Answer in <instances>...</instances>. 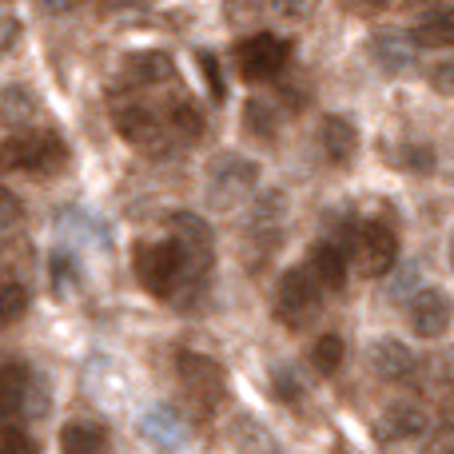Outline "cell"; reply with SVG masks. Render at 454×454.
<instances>
[{
  "label": "cell",
  "mask_w": 454,
  "mask_h": 454,
  "mask_svg": "<svg viewBox=\"0 0 454 454\" xmlns=\"http://www.w3.org/2000/svg\"><path fill=\"white\" fill-rule=\"evenodd\" d=\"M319 283L307 267H291L279 275V287H275V319L291 331H303L307 323L319 319L323 299H319Z\"/></svg>",
  "instance_id": "6da1fadb"
},
{
  "label": "cell",
  "mask_w": 454,
  "mask_h": 454,
  "mask_svg": "<svg viewBox=\"0 0 454 454\" xmlns=\"http://www.w3.org/2000/svg\"><path fill=\"white\" fill-rule=\"evenodd\" d=\"M259 184V164L255 160H243L235 156V152H223V156H215L212 164H207V204L220 207V212H231V207H239L243 200L255 192Z\"/></svg>",
  "instance_id": "7a4b0ae2"
},
{
  "label": "cell",
  "mask_w": 454,
  "mask_h": 454,
  "mask_svg": "<svg viewBox=\"0 0 454 454\" xmlns=\"http://www.w3.org/2000/svg\"><path fill=\"white\" fill-rule=\"evenodd\" d=\"M68 160V148L56 132H20L4 144V168L24 176H48Z\"/></svg>",
  "instance_id": "3957f363"
},
{
  "label": "cell",
  "mask_w": 454,
  "mask_h": 454,
  "mask_svg": "<svg viewBox=\"0 0 454 454\" xmlns=\"http://www.w3.org/2000/svg\"><path fill=\"white\" fill-rule=\"evenodd\" d=\"M168 227H172V243L184 255V283H204V275L212 271V255H215L212 227L192 212H176L168 220Z\"/></svg>",
  "instance_id": "277c9868"
},
{
  "label": "cell",
  "mask_w": 454,
  "mask_h": 454,
  "mask_svg": "<svg viewBox=\"0 0 454 454\" xmlns=\"http://www.w3.org/2000/svg\"><path fill=\"white\" fill-rule=\"evenodd\" d=\"M136 275H140L144 291L152 295H172L184 283V255L172 239L168 243H140L136 247Z\"/></svg>",
  "instance_id": "5b68a950"
},
{
  "label": "cell",
  "mask_w": 454,
  "mask_h": 454,
  "mask_svg": "<svg viewBox=\"0 0 454 454\" xmlns=\"http://www.w3.org/2000/svg\"><path fill=\"white\" fill-rule=\"evenodd\" d=\"M287 60H291V44L279 36H271V32H255V36H247L239 48H235V64H239L247 84L279 76V72L287 68Z\"/></svg>",
  "instance_id": "8992f818"
},
{
  "label": "cell",
  "mask_w": 454,
  "mask_h": 454,
  "mask_svg": "<svg viewBox=\"0 0 454 454\" xmlns=\"http://www.w3.org/2000/svg\"><path fill=\"white\" fill-rule=\"evenodd\" d=\"M176 371H180L184 391H188L204 411H212L215 403L223 399V367H220V363H212L207 355L180 351V359H176Z\"/></svg>",
  "instance_id": "52a82bcc"
},
{
  "label": "cell",
  "mask_w": 454,
  "mask_h": 454,
  "mask_svg": "<svg viewBox=\"0 0 454 454\" xmlns=\"http://www.w3.org/2000/svg\"><path fill=\"white\" fill-rule=\"evenodd\" d=\"M351 251H355L359 271L367 275V279H379V275H387L395 267V259H399V239H395V231L383 223H363Z\"/></svg>",
  "instance_id": "ba28073f"
},
{
  "label": "cell",
  "mask_w": 454,
  "mask_h": 454,
  "mask_svg": "<svg viewBox=\"0 0 454 454\" xmlns=\"http://www.w3.org/2000/svg\"><path fill=\"white\" fill-rule=\"evenodd\" d=\"M112 128H116L128 144L152 152V156L164 152V132H160V120H156V112H152L148 104H140V100L116 104V108H112Z\"/></svg>",
  "instance_id": "9c48e42d"
},
{
  "label": "cell",
  "mask_w": 454,
  "mask_h": 454,
  "mask_svg": "<svg viewBox=\"0 0 454 454\" xmlns=\"http://www.w3.org/2000/svg\"><path fill=\"white\" fill-rule=\"evenodd\" d=\"M367 363H371V375H375L379 383H407V379L419 371V359L411 355L407 343H399V339H379V343H371Z\"/></svg>",
  "instance_id": "30bf717a"
},
{
  "label": "cell",
  "mask_w": 454,
  "mask_h": 454,
  "mask_svg": "<svg viewBox=\"0 0 454 454\" xmlns=\"http://www.w3.org/2000/svg\"><path fill=\"white\" fill-rule=\"evenodd\" d=\"M415 48H419L415 36H407V32H399V28H383L371 36V60H375L387 76H407V72L415 68Z\"/></svg>",
  "instance_id": "8fae6325"
},
{
  "label": "cell",
  "mask_w": 454,
  "mask_h": 454,
  "mask_svg": "<svg viewBox=\"0 0 454 454\" xmlns=\"http://www.w3.org/2000/svg\"><path fill=\"white\" fill-rule=\"evenodd\" d=\"M450 315H454L450 299L434 287L419 291V295L411 299V327H415V335H423V339H439L442 331L450 327Z\"/></svg>",
  "instance_id": "7c38bea8"
},
{
  "label": "cell",
  "mask_w": 454,
  "mask_h": 454,
  "mask_svg": "<svg viewBox=\"0 0 454 454\" xmlns=\"http://www.w3.org/2000/svg\"><path fill=\"white\" fill-rule=\"evenodd\" d=\"M307 271L315 275V283H319L323 291H343L347 283V255L339 243H315L311 251H307Z\"/></svg>",
  "instance_id": "4fadbf2b"
},
{
  "label": "cell",
  "mask_w": 454,
  "mask_h": 454,
  "mask_svg": "<svg viewBox=\"0 0 454 454\" xmlns=\"http://www.w3.org/2000/svg\"><path fill=\"white\" fill-rule=\"evenodd\" d=\"M140 439L152 442L156 450H180L184 447V423L176 411L168 407H152L148 415L140 419Z\"/></svg>",
  "instance_id": "5bb4252c"
},
{
  "label": "cell",
  "mask_w": 454,
  "mask_h": 454,
  "mask_svg": "<svg viewBox=\"0 0 454 454\" xmlns=\"http://www.w3.org/2000/svg\"><path fill=\"white\" fill-rule=\"evenodd\" d=\"M227 439H231V447L239 454H279L275 434L251 415H235L231 427H227Z\"/></svg>",
  "instance_id": "9a60e30c"
},
{
  "label": "cell",
  "mask_w": 454,
  "mask_h": 454,
  "mask_svg": "<svg viewBox=\"0 0 454 454\" xmlns=\"http://www.w3.org/2000/svg\"><path fill=\"white\" fill-rule=\"evenodd\" d=\"M319 144H323V152H327L331 164H347V160L359 152V128H355L347 116H327L323 120Z\"/></svg>",
  "instance_id": "2e32d148"
},
{
  "label": "cell",
  "mask_w": 454,
  "mask_h": 454,
  "mask_svg": "<svg viewBox=\"0 0 454 454\" xmlns=\"http://www.w3.org/2000/svg\"><path fill=\"white\" fill-rule=\"evenodd\" d=\"M379 427H383V434L391 442L419 439V434H427V411L415 407V403H391L383 411V419H379Z\"/></svg>",
  "instance_id": "e0dca14e"
},
{
  "label": "cell",
  "mask_w": 454,
  "mask_h": 454,
  "mask_svg": "<svg viewBox=\"0 0 454 454\" xmlns=\"http://www.w3.org/2000/svg\"><path fill=\"white\" fill-rule=\"evenodd\" d=\"M124 72H128V80L132 84H164V80H172L176 76V64H172V56L168 52H132L124 60Z\"/></svg>",
  "instance_id": "ac0fdd59"
},
{
  "label": "cell",
  "mask_w": 454,
  "mask_h": 454,
  "mask_svg": "<svg viewBox=\"0 0 454 454\" xmlns=\"http://www.w3.org/2000/svg\"><path fill=\"white\" fill-rule=\"evenodd\" d=\"M108 434L100 423H68L60 431V450L64 454H104Z\"/></svg>",
  "instance_id": "d6986e66"
},
{
  "label": "cell",
  "mask_w": 454,
  "mask_h": 454,
  "mask_svg": "<svg viewBox=\"0 0 454 454\" xmlns=\"http://www.w3.org/2000/svg\"><path fill=\"white\" fill-rule=\"evenodd\" d=\"M32 375L36 371L20 367V363H4V375H0V407H4V415L24 411V395H28Z\"/></svg>",
  "instance_id": "ffe728a7"
},
{
  "label": "cell",
  "mask_w": 454,
  "mask_h": 454,
  "mask_svg": "<svg viewBox=\"0 0 454 454\" xmlns=\"http://www.w3.org/2000/svg\"><path fill=\"white\" fill-rule=\"evenodd\" d=\"M172 128H176L180 136H188V140H200V136H204V128H207V120H204V112H200V104L188 100V96H180V100L172 104Z\"/></svg>",
  "instance_id": "44dd1931"
},
{
  "label": "cell",
  "mask_w": 454,
  "mask_h": 454,
  "mask_svg": "<svg viewBox=\"0 0 454 454\" xmlns=\"http://www.w3.org/2000/svg\"><path fill=\"white\" fill-rule=\"evenodd\" d=\"M339 363H343V339H339V335L315 339V347H311V367L319 371V375H335Z\"/></svg>",
  "instance_id": "7402d4cb"
},
{
  "label": "cell",
  "mask_w": 454,
  "mask_h": 454,
  "mask_svg": "<svg viewBox=\"0 0 454 454\" xmlns=\"http://www.w3.org/2000/svg\"><path fill=\"white\" fill-rule=\"evenodd\" d=\"M411 36H415L419 48H454V16H447V20H427V24H419Z\"/></svg>",
  "instance_id": "603a6c76"
},
{
  "label": "cell",
  "mask_w": 454,
  "mask_h": 454,
  "mask_svg": "<svg viewBox=\"0 0 454 454\" xmlns=\"http://www.w3.org/2000/svg\"><path fill=\"white\" fill-rule=\"evenodd\" d=\"M243 124H247L251 136H259V140H271V136H275V112H271V104L247 100V104H243Z\"/></svg>",
  "instance_id": "cb8c5ba5"
},
{
  "label": "cell",
  "mask_w": 454,
  "mask_h": 454,
  "mask_svg": "<svg viewBox=\"0 0 454 454\" xmlns=\"http://www.w3.org/2000/svg\"><path fill=\"white\" fill-rule=\"evenodd\" d=\"M283 215H287V200H283L279 192H267V196L259 200L251 227H255V231H275V227L283 223Z\"/></svg>",
  "instance_id": "d4e9b609"
},
{
  "label": "cell",
  "mask_w": 454,
  "mask_h": 454,
  "mask_svg": "<svg viewBox=\"0 0 454 454\" xmlns=\"http://www.w3.org/2000/svg\"><path fill=\"white\" fill-rule=\"evenodd\" d=\"M32 112H36V96H32L28 88H20V84L4 88V120L8 124H20V120H28Z\"/></svg>",
  "instance_id": "484cf974"
},
{
  "label": "cell",
  "mask_w": 454,
  "mask_h": 454,
  "mask_svg": "<svg viewBox=\"0 0 454 454\" xmlns=\"http://www.w3.org/2000/svg\"><path fill=\"white\" fill-rule=\"evenodd\" d=\"M24 311H28V291L16 279H4L0 283V315H4V323H16Z\"/></svg>",
  "instance_id": "4316f807"
},
{
  "label": "cell",
  "mask_w": 454,
  "mask_h": 454,
  "mask_svg": "<svg viewBox=\"0 0 454 454\" xmlns=\"http://www.w3.org/2000/svg\"><path fill=\"white\" fill-rule=\"evenodd\" d=\"M407 12L419 16V24L447 20V16H454V0H407Z\"/></svg>",
  "instance_id": "83f0119b"
},
{
  "label": "cell",
  "mask_w": 454,
  "mask_h": 454,
  "mask_svg": "<svg viewBox=\"0 0 454 454\" xmlns=\"http://www.w3.org/2000/svg\"><path fill=\"white\" fill-rule=\"evenodd\" d=\"M271 387H275V395H279L283 403H299V399H303V387H299V379H295V371H291V367H275L271 371Z\"/></svg>",
  "instance_id": "f1b7e54d"
},
{
  "label": "cell",
  "mask_w": 454,
  "mask_h": 454,
  "mask_svg": "<svg viewBox=\"0 0 454 454\" xmlns=\"http://www.w3.org/2000/svg\"><path fill=\"white\" fill-rule=\"evenodd\" d=\"M399 164L407 168V172H431V168H434V152L423 148V144H407V148H403V156H399Z\"/></svg>",
  "instance_id": "f546056e"
},
{
  "label": "cell",
  "mask_w": 454,
  "mask_h": 454,
  "mask_svg": "<svg viewBox=\"0 0 454 454\" xmlns=\"http://www.w3.org/2000/svg\"><path fill=\"white\" fill-rule=\"evenodd\" d=\"M200 68H204V80H207V92L212 100H223L227 88H223V72H220V60L212 52H200Z\"/></svg>",
  "instance_id": "4dcf8cb0"
},
{
  "label": "cell",
  "mask_w": 454,
  "mask_h": 454,
  "mask_svg": "<svg viewBox=\"0 0 454 454\" xmlns=\"http://www.w3.org/2000/svg\"><path fill=\"white\" fill-rule=\"evenodd\" d=\"M72 279H76V267H72V259L68 255H56L52 259V291H56V295H68Z\"/></svg>",
  "instance_id": "1f68e13d"
},
{
  "label": "cell",
  "mask_w": 454,
  "mask_h": 454,
  "mask_svg": "<svg viewBox=\"0 0 454 454\" xmlns=\"http://www.w3.org/2000/svg\"><path fill=\"white\" fill-rule=\"evenodd\" d=\"M427 80H431V88H434L439 96H454V60L434 64V68L427 72Z\"/></svg>",
  "instance_id": "d6a6232c"
},
{
  "label": "cell",
  "mask_w": 454,
  "mask_h": 454,
  "mask_svg": "<svg viewBox=\"0 0 454 454\" xmlns=\"http://www.w3.org/2000/svg\"><path fill=\"white\" fill-rule=\"evenodd\" d=\"M0 447H4V454H40L36 442H32L24 431H16V427H4V439H0Z\"/></svg>",
  "instance_id": "836d02e7"
},
{
  "label": "cell",
  "mask_w": 454,
  "mask_h": 454,
  "mask_svg": "<svg viewBox=\"0 0 454 454\" xmlns=\"http://www.w3.org/2000/svg\"><path fill=\"white\" fill-rule=\"evenodd\" d=\"M275 12L279 16H291V20H299V16H307L315 8V0H271Z\"/></svg>",
  "instance_id": "e575fe53"
},
{
  "label": "cell",
  "mask_w": 454,
  "mask_h": 454,
  "mask_svg": "<svg viewBox=\"0 0 454 454\" xmlns=\"http://www.w3.org/2000/svg\"><path fill=\"white\" fill-rule=\"evenodd\" d=\"M423 454H454V431H439L431 442L423 447Z\"/></svg>",
  "instance_id": "d590c367"
},
{
  "label": "cell",
  "mask_w": 454,
  "mask_h": 454,
  "mask_svg": "<svg viewBox=\"0 0 454 454\" xmlns=\"http://www.w3.org/2000/svg\"><path fill=\"white\" fill-rule=\"evenodd\" d=\"M80 4H84V0H40V8L52 16H68V12H76Z\"/></svg>",
  "instance_id": "8d00e7d4"
},
{
  "label": "cell",
  "mask_w": 454,
  "mask_h": 454,
  "mask_svg": "<svg viewBox=\"0 0 454 454\" xmlns=\"http://www.w3.org/2000/svg\"><path fill=\"white\" fill-rule=\"evenodd\" d=\"M16 220H20V204H16L12 192H4V227H12Z\"/></svg>",
  "instance_id": "74e56055"
},
{
  "label": "cell",
  "mask_w": 454,
  "mask_h": 454,
  "mask_svg": "<svg viewBox=\"0 0 454 454\" xmlns=\"http://www.w3.org/2000/svg\"><path fill=\"white\" fill-rule=\"evenodd\" d=\"M16 32H20V28H16V20H12V16H4V52H12Z\"/></svg>",
  "instance_id": "f35d334b"
},
{
  "label": "cell",
  "mask_w": 454,
  "mask_h": 454,
  "mask_svg": "<svg viewBox=\"0 0 454 454\" xmlns=\"http://www.w3.org/2000/svg\"><path fill=\"white\" fill-rule=\"evenodd\" d=\"M359 8H367V12H379V8H387V0H355Z\"/></svg>",
  "instance_id": "ab89813d"
},
{
  "label": "cell",
  "mask_w": 454,
  "mask_h": 454,
  "mask_svg": "<svg viewBox=\"0 0 454 454\" xmlns=\"http://www.w3.org/2000/svg\"><path fill=\"white\" fill-rule=\"evenodd\" d=\"M450 259H454V255H450Z\"/></svg>",
  "instance_id": "60d3db41"
}]
</instances>
